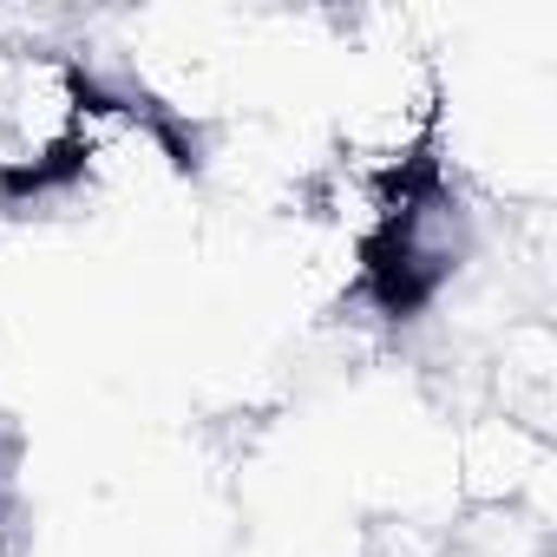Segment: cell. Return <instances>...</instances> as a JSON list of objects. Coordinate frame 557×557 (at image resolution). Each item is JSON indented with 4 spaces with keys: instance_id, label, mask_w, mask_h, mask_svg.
<instances>
[{
    "instance_id": "1",
    "label": "cell",
    "mask_w": 557,
    "mask_h": 557,
    "mask_svg": "<svg viewBox=\"0 0 557 557\" xmlns=\"http://www.w3.org/2000/svg\"><path fill=\"white\" fill-rule=\"evenodd\" d=\"M92 86L66 53H21L0 66V190L40 197L79 171Z\"/></svg>"
}]
</instances>
